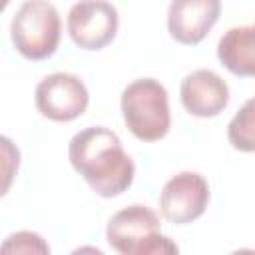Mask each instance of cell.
<instances>
[{"mask_svg":"<svg viewBox=\"0 0 255 255\" xmlns=\"http://www.w3.org/2000/svg\"><path fill=\"white\" fill-rule=\"evenodd\" d=\"M68 159L76 173L100 197H118L128 191L135 177V163L124 149L116 131L106 126H92L72 135Z\"/></svg>","mask_w":255,"mask_h":255,"instance_id":"obj_1","label":"cell"},{"mask_svg":"<svg viewBox=\"0 0 255 255\" xmlns=\"http://www.w3.org/2000/svg\"><path fill=\"white\" fill-rule=\"evenodd\" d=\"M126 128L139 141H159L171 128L169 96L165 86L153 78L129 82L120 98Z\"/></svg>","mask_w":255,"mask_h":255,"instance_id":"obj_2","label":"cell"},{"mask_svg":"<svg viewBox=\"0 0 255 255\" xmlns=\"http://www.w3.org/2000/svg\"><path fill=\"white\" fill-rule=\"evenodd\" d=\"M10 38L16 52L32 62L56 54L62 38V18L48 0H26L10 22Z\"/></svg>","mask_w":255,"mask_h":255,"instance_id":"obj_3","label":"cell"},{"mask_svg":"<svg viewBox=\"0 0 255 255\" xmlns=\"http://www.w3.org/2000/svg\"><path fill=\"white\" fill-rule=\"evenodd\" d=\"M34 104L40 116L66 124L78 120L90 106V92L84 80L72 72L44 76L34 90Z\"/></svg>","mask_w":255,"mask_h":255,"instance_id":"obj_4","label":"cell"},{"mask_svg":"<svg viewBox=\"0 0 255 255\" xmlns=\"http://www.w3.org/2000/svg\"><path fill=\"white\" fill-rule=\"evenodd\" d=\"M120 28L118 8L108 0H78L66 18L72 42L88 52H98L112 44Z\"/></svg>","mask_w":255,"mask_h":255,"instance_id":"obj_5","label":"cell"},{"mask_svg":"<svg viewBox=\"0 0 255 255\" xmlns=\"http://www.w3.org/2000/svg\"><path fill=\"white\" fill-rule=\"evenodd\" d=\"M209 183L197 171H179L171 175L159 193V211L173 225L197 221L209 205Z\"/></svg>","mask_w":255,"mask_h":255,"instance_id":"obj_6","label":"cell"},{"mask_svg":"<svg viewBox=\"0 0 255 255\" xmlns=\"http://www.w3.org/2000/svg\"><path fill=\"white\" fill-rule=\"evenodd\" d=\"M157 233H161V219L157 211L143 203H131L116 211L106 225L108 245L122 255H143Z\"/></svg>","mask_w":255,"mask_h":255,"instance_id":"obj_7","label":"cell"},{"mask_svg":"<svg viewBox=\"0 0 255 255\" xmlns=\"http://www.w3.org/2000/svg\"><path fill=\"white\" fill-rule=\"evenodd\" d=\"M221 14V0H171L167 8V32L183 44L195 46L205 40Z\"/></svg>","mask_w":255,"mask_h":255,"instance_id":"obj_8","label":"cell"},{"mask_svg":"<svg viewBox=\"0 0 255 255\" xmlns=\"http://www.w3.org/2000/svg\"><path fill=\"white\" fill-rule=\"evenodd\" d=\"M183 110L193 118H215L229 104V86L213 70L199 68L189 72L179 84Z\"/></svg>","mask_w":255,"mask_h":255,"instance_id":"obj_9","label":"cell"},{"mask_svg":"<svg viewBox=\"0 0 255 255\" xmlns=\"http://www.w3.org/2000/svg\"><path fill=\"white\" fill-rule=\"evenodd\" d=\"M217 58L239 78H255V24L233 26L217 42Z\"/></svg>","mask_w":255,"mask_h":255,"instance_id":"obj_10","label":"cell"},{"mask_svg":"<svg viewBox=\"0 0 255 255\" xmlns=\"http://www.w3.org/2000/svg\"><path fill=\"white\" fill-rule=\"evenodd\" d=\"M227 141L233 149L243 153L255 151V96L245 100L243 106L227 124Z\"/></svg>","mask_w":255,"mask_h":255,"instance_id":"obj_11","label":"cell"},{"mask_svg":"<svg viewBox=\"0 0 255 255\" xmlns=\"http://www.w3.org/2000/svg\"><path fill=\"white\" fill-rule=\"evenodd\" d=\"M2 251L4 253H26V255H32V253L46 255V253H50V245L46 243V239L40 233L24 229V231L10 233L4 239Z\"/></svg>","mask_w":255,"mask_h":255,"instance_id":"obj_12","label":"cell"},{"mask_svg":"<svg viewBox=\"0 0 255 255\" xmlns=\"http://www.w3.org/2000/svg\"><path fill=\"white\" fill-rule=\"evenodd\" d=\"M0 143H2V175H4L2 195H6L8 189H10V183H12L14 175L18 173V165H20V149L14 145V141H12L8 135H2Z\"/></svg>","mask_w":255,"mask_h":255,"instance_id":"obj_13","label":"cell"},{"mask_svg":"<svg viewBox=\"0 0 255 255\" xmlns=\"http://www.w3.org/2000/svg\"><path fill=\"white\" fill-rule=\"evenodd\" d=\"M8 2H10V0H2V10H4L6 6H8Z\"/></svg>","mask_w":255,"mask_h":255,"instance_id":"obj_14","label":"cell"}]
</instances>
